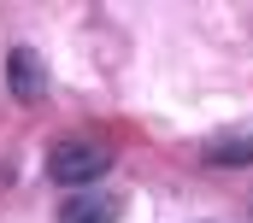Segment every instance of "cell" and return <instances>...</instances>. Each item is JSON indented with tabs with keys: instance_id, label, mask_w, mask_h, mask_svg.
Returning a JSON list of instances; mask_svg holds the SVG:
<instances>
[{
	"instance_id": "1",
	"label": "cell",
	"mask_w": 253,
	"mask_h": 223,
	"mask_svg": "<svg viewBox=\"0 0 253 223\" xmlns=\"http://www.w3.org/2000/svg\"><path fill=\"white\" fill-rule=\"evenodd\" d=\"M106 165H112V147H106V141H88V135H71V141H59V147L47 153V176L65 182V188L94 182Z\"/></svg>"
},
{
	"instance_id": "2",
	"label": "cell",
	"mask_w": 253,
	"mask_h": 223,
	"mask_svg": "<svg viewBox=\"0 0 253 223\" xmlns=\"http://www.w3.org/2000/svg\"><path fill=\"white\" fill-rule=\"evenodd\" d=\"M118 218H124L118 194H71L59 206V223H118Z\"/></svg>"
},
{
	"instance_id": "3",
	"label": "cell",
	"mask_w": 253,
	"mask_h": 223,
	"mask_svg": "<svg viewBox=\"0 0 253 223\" xmlns=\"http://www.w3.org/2000/svg\"><path fill=\"white\" fill-rule=\"evenodd\" d=\"M42 88H47V76L36 71V53L18 47V53H12V94H18V100H36Z\"/></svg>"
},
{
	"instance_id": "4",
	"label": "cell",
	"mask_w": 253,
	"mask_h": 223,
	"mask_svg": "<svg viewBox=\"0 0 253 223\" xmlns=\"http://www.w3.org/2000/svg\"><path fill=\"white\" fill-rule=\"evenodd\" d=\"M206 159L212 165H253V135H218L206 147Z\"/></svg>"
}]
</instances>
